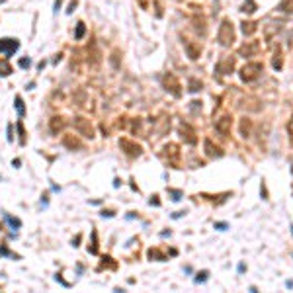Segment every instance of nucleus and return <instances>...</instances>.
I'll list each match as a JSON object with an SVG mask.
<instances>
[{"label":"nucleus","instance_id":"obj_4","mask_svg":"<svg viewBox=\"0 0 293 293\" xmlns=\"http://www.w3.org/2000/svg\"><path fill=\"white\" fill-rule=\"evenodd\" d=\"M16 110H18V114H20V115H24V102H22L20 96H16Z\"/></svg>","mask_w":293,"mask_h":293},{"label":"nucleus","instance_id":"obj_2","mask_svg":"<svg viewBox=\"0 0 293 293\" xmlns=\"http://www.w3.org/2000/svg\"><path fill=\"white\" fill-rule=\"evenodd\" d=\"M4 217H6V221H8V225H10V227H16V229H20V225H22V223H20V219H14V217H10V215H4Z\"/></svg>","mask_w":293,"mask_h":293},{"label":"nucleus","instance_id":"obj_1","mask_svg":"<svg viewBox=\"0 0 293 293\" xmlns=\"http://www.w3.org/2000/svg\"><path fill=\"white\" fill-rule=\"evenodd\" d=\"M18 47H20V43L16 39H0V51H6L8 57H12V53L18 51Z\"/></svg>","mask_w":293,"mask_h":293},{"label":"nucleus","instance_id":"obj_6","mask_svg":"<svg viewBox=\"0 0 293 293\" xmlns=\"http://www.w3.org/2000/svg\"><path fill=\"white\" fill-rule=\"evenodd\" d=\"M29 65H32V61H29V59H22V61H20V67H22V68H28Z\"/></svg>","mask_w":293,"mask_h":293},{"label":"nucleus","instance_id":"obj_5","mask_svg":"<svg viewBox=\"0 0 293 293\" xmlns=\"http://www.w3.org/2000/svg\"><path fill=\"white\" fill-rule=\"evenodd\" d=\"M82 33H84V26H82V24H78V29H76V39H80V37H82Z\"/></svg>","mask_w":293,"mask_h":293},{"label":"nucleus","instance_id":"obj_3","mask_svg":"<svg viewBox=\"0 0 293 293\" xmlns=\"http://www.w3.org/2000/svg\"><path fill=\"white\" fill-rule=\"evenodd\" d=\"M10 72H12V68L6 65L4 61H0V74H2V76H6V74H10Z\"/></svg>","mask_w":293,"mask_h":293}]
</instances>
